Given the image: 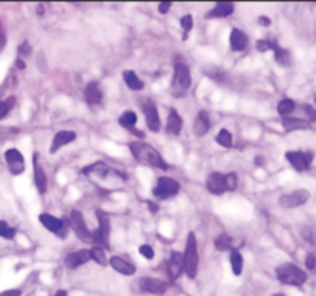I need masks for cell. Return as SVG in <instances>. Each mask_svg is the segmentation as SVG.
<instances>
[{
  "label": "cell",
  "mask_w": 316,
  "mask_h": 296,
  "mask_svg": "<svg viewBox=\"0 0 316 296\" xmlns=\"http://www.w3.org/2000/svg\"><path fill=\"white\" fill-rule=\"evenodd\" d=\"M139 253L143 256V258H147V259H153L155 258V250L151 248V245L148 244H143L139 247Z\"/></svg>",
  "instance_id": "40"
},
{
  "label": "cell",
  "mask_w": 316,
  "mask_h": 296,
  "mask_svg": "<svg viewBox=\"0 0 316 296\" xmlns=\"http://www.w3.org/2000/svg\"><path fill=\"white\" fill-rule=\"evenodd\" d=\"M305 267L307 270H315L316 268V256L313 253H309L305 256Z\"/></svg>",
  "instance_id": "42"
},
{
  "label": "cell",
  "mask_w": 316,
  "mask_h": 296,
  "mask_svg": "<svg viewBox=\"0 0 316 296\" xmlns=\"http://www.w3.org/2000/svg\"><path fill=\"white\" fill-rule=\"evenodd\" d=\"M96 216H97L99 227H97V230L93 231V244L108 248L110 247V244H108V238H110V231H111L110 218H108V214L104 213L102 210H97Z\"/></svg>",
  "instance_id": "7"
},
{
  "label": "cell",
  "mask_w": 316,
  "mask_h": 296,
  "mask_svg": "<svg viewBox=\"0 0 316 296\" xmlns=\"http://www.w3.org/2000/svg\"><path fill=\"white\" fill-rule=\"evenodd\" d=\"M138 289L142 293H150V295L160 296V295H164L168 290V282L159 279V278L143 276L138 281Z\"/></svg>",
  "instance_id": "11"
},
{
  "label": "cell",
  "mask_w": 316,
  "mask_h": 296,
  "mask_svg": "<svg viewBox=\"0 0 316 296\" xmlns=\"http://www.w3.org/2000/svg\"><path fill=\"white\" fill-rule=\"evenodd\" d=\"M110 265L114 268L117 273H121L123 276H131L136 273V265L131 264L128 259H125L122 256H111L110 258Z\"/></svg>",
  "instance_id": "23"
},
{
  "label": "cell",
  "mask_w": 316,
  "mask_h": 296,
  "mask_svg": "<svg viewBox=\"0 0 316 296\" xmlns=\"http://www.w3.org/2000/svg\"><path fill=\"white\" fill-rule=\"evenodd\" d=\"M85 101L88 105H99L102 102L104 99V93H102V88H101V84L93 80V82H88L87 87H85Z\"/></svg>",
  "instance_id": "22"
},
{
  "label": "cell",
  "mask_w": 316,
  "mask_h": 296,
  "mask_svg": "<svg viewBox=\"0 0 316 296\" xmlns=\"http://www.w3.org/2000/svg\"><path fill=\"white\" fill-rule=\"evenodd\" d=\"M227 184H228V192H234L238 187V174L231 172V173H227Z\"/></svg>",
  "instance_id": "39"
},
{
  "label": "cell",
  "mask_w": 316,
  "mask_h": 296,
  "mask_svg": "<svg viewBox=\"0 0 316 296\" xmlns=\"http://www.w3.org/2000/svg\"><path fill=\"white\" fill-rule=\"evenodd\" d=\"M276 278H278V281L284 285L301 287L307 281V273L296 264L284 262L276 267Z\"/></svg>",
  "instance_id": "2"
},
{
  "label": "cell",
  "mask_w": 316,
  "mask_h": 296,
  "mask_svg": "<svg viewBox=\"0 0 316 296\" xmlns=\"http://www.w3.org/2000/svg\"><path fill=\"white\" fill-rule=\"evenodd\" d=\"M309 199H310V193L304 190V188H299V190H295L292 193L282 194L279 197V205L282 209H296L307 204Z\"/></svg>",
  "instance_id": "14"
},
{
  "label": "cell",
  "mask_w": 316,
  "mask_h": 296,
  "mask_svg": "<svg viewBox=\"0 0 316 296\" xmlns=\"http://www.w3.org/2000/svg\"><path fill=\"white\" fill-rule=\"evenodd\" d=\"M295 108H296V104L293 99L284 97L278 104V114L281 116V118H287V116H290V113H293Z\"/></svg>",
  "instance_id": "32"
},
{
  "label": "cell",
  "mask_w": 316,
  "mask_h": 296,
  "mask_svg": "<svg viewBox=\"0 0 316 296\" xmlns=\"http://www.w3.org/2000/svg\"><path fill=\"white\" fill-rule=\"evenodd\" d=\"M205 187L211 194L214 196H221L224 193L228 192V184H227V173H221V172H211L207 176Z\"/></svg>",
  "instance_id": "13"
},
{
  "label": "cell",
  "mask_w": 316,
  "mask_h": 296,
  "mask_svg": "<svg viewBox=\"0 0 316 296\" xmlns=\"http://www.w3.org/2000/svg\"><path fill=\"white\" fill-rule=\"evenodd\" d=\"M234 13V5L231 2H216L213 10H210L204 17L205 19H225Z\"/></svg>",
  "instance_id": "21"
},
{
  "label": "cell",
  "mask_w": 316,
  "mask_h": 296,
  "mask_svg": "<svg viewBox=\"0 0 316 296\" xmlns=\"http://www.w3.org/2000/svg\"><path fill=\"white\" fill-rule=\"evenodd\" d=\"M273 296H285V295H282V293H275Z\"/></svg>",
  "instance_id": "52"
},
{
  "label": "cell",
  "mask_w": 316,
  "mask_h": 296,
  "mask_svg": "<svg viewBox=\"0 0 316 296\" xmlns=\"http://www.w3.org/2000/svg\"><path fill=\"white\" fill-rule=\"evenodd\" d=\"M5 160H6L8 170H10L11 174L19 176V174H22L25 172V159H23V156H22V153L19 150H16V148L6 150Z\"/></svg>",
  "instance_id": "16"
},
{
  "label": "cell",
  "mask_w": 316,
  "mask_h": 296,
  "mask_svg": "<svg viewBox=\"0 0 316 296\" xmlns=\"http://www.w3.org/2000/svg\"><path fill=\"white\" fill-rule=\"evenodd\" d=\"M315 101H316V94H315Z\"/></svg>",
  "instance_id": "53"
},
{
  "label": "cell",
  "mask_w": 316,
  "mask_h": 296,
  "mask_svg": "<svg viewBox=\"0 0 316 296\" xmlns=\"http://www.w3.org/2000/svg\"><path fill=\"white\" fill-rule=\"evenodd\" d=\"M70 226L74 230V233L79 236L80 241L85 242H93V231L87 227L84 214L79 210H71L70 213Z\"/></svg>",
  "instance_id": "9"
},
{
  "label": "cell",
  "mask_w": 316,
  "mask_h": 296,
  "mask_svg": "<svg viewBox=\"0 0 316 296\" xmlns=\"http://www.w3.org/2000/svg\"><path fill=\"white\" fill-rule=\"evenodd\" d=\"M30 51H31V48H30L28 42H23V43L20 45V48H19V52H20L22 56H28Z\"/></svg>",
  "instance_id": "45"
},
{
  "label": "cell",
  "mask_w": 316,
  "mask_h": 296,
  "mask_svg": "<svg viewBox=\"0 0 316 296\" xmlns=\"http://www.w3.org/2000/svg\"><path fill=\"white\" fill-rule=\"evenodd\" d=\"M16 236V228L8 226V222L5 221H0V238H5V239H14Z\"/></svg>",
  "instance_id": "38"
},
{
  "label": "cell",
  "mask_w": 316,
  "mask_h": 296,
  "mask_svg": "<svg viewBox=\"0 0 316 296\" xmlns=\"http://www.w3.org/2000/svg\"><path fill=\"white\" fill-rule=\"evenodd\" d=\"M136 123H138V114L134 113V111H131V110L123 111L122 116L119 118V125H121L122 128L128 130V131H131V133H136L139 138H142L143 134L136 130Z\"/></svg>",
  "instance_id": "25"
},
{
  "label": "cell",
  "mask_w": 316,
  "mask_h": 296,
  "mask_svg": "<svg viewBox=\"0 0 316 296\" xmlns=\"http://www.w3.org/2000/svg\"><path fill=\"white\" fill-rule=\"evenodd\" d=\"M170 8H171V2H168V0H165V2H160V3H159L158 10H159V13H160V14H167Z\"/></svg>",
  "instance_id": "43"
},
{
  "label": "cell",
  "mask_w": 316,
  "mask_h": 296,
  "mask_svg": "<svg viewBox=\"0 0 316 296\" xmlns=\"http://www.w3.org/2000/svg\"><path fill=\"white\" fill-rule=\"evenodd\" d=\"M76 139H77V134H76L74 131H71V130L57 131L56 134H54V138H53L51 147H50V153H51V155L57 153V151H59L62 147H65V145H68V143L74 142Z\"/></svg>",
  "instance_id": "18"
},
{
  "label": "cell",
  "mask_w": 316,
  "mask_h": 296,
  "mask_svg": "<svg viewBox=\"0 0 316 296\" xmlns=\"http://www.w3.org/2000/svg\"><path fill=\"white\" fill-rule=\"evenodd\" d=\"M216 143H219L224 148H231L233 145V136L228 130L222 128L218 134H216Z\"/></svg>",
  "instance_id": "34"
},
{
  "label": "cell",
  "mask_w": 316,
  "mask_h": 296,
  "mask_svg": "<svg viewBox=\"0 0 316 296\" xmlns=\"http://www.w3.org/2000/svg\"><path fill=\"white\" fill-rule=\"evenodd\" d=\"M248 47V37L246 33H242L239 28H233L230 33V48L231 51L241 52Z\"/></svg>",
  "instance_id": "24"
},
{
  "label": "cell",
  "mask_w": 316,
  "mask_h": 296,
  "mask_svg": "<svg viewBox=\"0 0 316 296\" xmlns=\"http://www.w3.org/2000/svg\"><path fill=\"white\" fill-rule=\"evenodd\" d=\"M259 23L263 25V26H270L272 20H270L268 17H265V16H261V17H259Z\"/></svg>",
  "instance_id": "46"
},
{
  "label": "cell",
  "mask_w": 316,
  "mask_h": 296,
  "mask_svg": "<svg viewBox=\"0 0 316 296\" xmlns=\"http://www.w3.org/2000/svg\"><path fill=\"white\" fill-rule=\"evenodd\" d=\"M190 85H192V76H190L188 67L184 62H176L173 79H171V85H170V93L175 97H184L188 93Z\"/></svg>",
  "instance_id": "3"
},
{
  "label": "cell",
  "mask_w": 316,
  "mask_h": 296,
  "mask_svg": "<svg viewBox=\"0 0 316 296\" xmlns=\"http://www.w3.org/2000/svg\"><path fill=\"white\" fill-rule=\"evenodd\" d=\"M5 43H6V39H5V34L0 31V51H2V48L5 47Z\"/></svg>",
  "instance_id": "48"
},
{
  "label": "cell",
  "mask_w": 316,
  "mask_h": 296,
  "mask_svg": "<svg viewBox=\"0 0 316 296\" xmlns=\"http://www.w3.org/2000/svg\"><path fill=\"white\" fill-rule=\"evenodd\" d=\"M33 168H34V185L40 194H45L48 190V179H47V174H45V170L42 168L39 162L37 153H34L33 156Z\"/></svg>",
  "instance_id": "17"
},
{
  "label": "cell",
  "mask_w": 316,
  "mask_h": 296,
  "mask_svg": "<svg viewBox=\"0 0 316 296\" xmlns=\"http://www.w3.org/2000/svg\"><path fill=\"white\" fill-rule=\"evenodd\" d=\"M16 67H19L20 70H25V62L22 59H17L16 60Z\"/></svg>",
  "instance_id": "49"
},
{
  "label": "cell",
  "mask_w": 316,
  "mask_h": 296,
  "mask_svg": "<svg viewBox=\"0 0 316 296\" xmlns=\"http://www.w3.org/2000/svg\"><path fill=\"white\" fill-rule=\"evenodd\" d=\"M282 127L285 131H299V130H310L312 125L309 121L287 116V118H282Z\"/></svg>",
  "instance_id": "26"
},
{
  "label": "cell",
  "mask_w": 316,
  "mask_h": 296,
  "mask_svg": "<svg viewBox=\"0 0 316 296\" xmlns=\"http://www.w3.org/2000/svg\"><path fill=\"white\" fill-rule=\"evenodd\" d=\"M14 104H16V97H14V96L8 97L6 101H0V119L6 118V114L11 111V108L14 106Z\"/></svg>",
  "instance_id": "35"
},
{
  "label": "cell",
  "mask_w": 316,
  "mask_h": 296,
  "mask_svg": "<svg viewBox=\"0 0 316 296\" xmlns=\"http://www.w3.org/2000/svg\"><path fill=\"white\" fill-rule=\"evenodd\" d=\"M214 247H216V250H219V252H227V250H230L233 247L231 236L222 233V235H219L218 238L214 239Z\"/></svg>",
  "instance_id": "33"
},
{
  "label": "cell",
  "mask_w": 316,
  "mask_h": 296,
  "mask_svg": "<svg viewBox=\"0 0 316 296\" xmlns=\"http://www.w3.org/2000/svg\"><path fill=\"white\" fill-rule=\"evenodd\" d=\"M263 160H264L263 157H255V165H256V167H263V165H264Z\"/></svg>",
  "instance_id": "50"
},
{
  "label": "cell",
  "mask_w": 316,
  "mask_h": 296,
  "mask_svg": "<svg viewBox=\"0 0 316 296\" xmlns=\"http://www.w3.org/2000/svg\"><path fill=\"white\" fill-rule=\"evenodd\" d=\"M140 108H142L143 116H145L148 130L153 131V133H159V130H160V118H159V113H158V108H156V104L153 102L151 99H142Z\"/></svg>",
  "instance_id": "10"
},
{
  "label": "cell",
  "mask_w": 316,
  "mask_h": 296,
  "mask_svg": "<svg viewBox=\"0 0 316 296\" xmlns=\"http://www.w3.org/2000/svg\"><path fill=\"white\" fill-rule=\"evenodd\" d=\"M82 174L88 177H94L96 181H108V179H119V181H126V176L122 172H117L114 168H110L104 162H94L82 170Z\"/></svg>",
  "instance_id": "5"
},
{
  "label": "cell",
  "mask_w": 316,
  "mask_h": 296,
  "mask_svg": "<svg viewBox=\"0 0 316 296\" xmlns=\"http://www.w3.org/2000/svg\"><path fill=\"white\" fill-rule=\"evenodd\" d=\"M22 295V290L19 289H11V290H5L0 293V296H20Z\"/></svg>",
  "instance_id": "44"
},
{
  "label": "cell",
  "mask_w": 316,
  "mask_h": 296,
  "mask_svg": "<svg viewBox=\"0 0 316 296\" xmlns=\"http://www.w3.org/2000/svg\"><path fill=\"white\" fill-rule=\"evenodd\" d=\"M210 128H211L210 113L205 111V110L199 111V113H197V116H196L194 122H193V131H194V134H196L197 138H202V136H205V134L210 131Z\"/></svg>",
  "instance_id": "20"
},
{
  "label": "cell",
  "mask_w": 316,
  "mask_h": 296,
  "mask_svg": "<svg viewBox=\"0 0 316 296\" xmlns=\"http://www.w3.org/2000/svg\"><path fill=\"white\" fill-rule=\"evenodd\" d=\"M89 255H91V261H94L99 265L105 267L110 264V259H106V255H105V248L101 245H94L89 250Z\"/></svg>",
  "instance_id": "31"
},
{
  "label": "cell",
  "mask_w": 316,
  "mask_h": 296,
  "mask_svg": "<svg viewBox=\"0 0 316 296\" xmlns=\"http://www.w3.org/2000/svg\"><path fill=\"white\" fill-rule=\"evenodd\" d=\"M54 296H68V293H67L65 290H57Z\"/></svg>",
  "instance_id": "51"
},
{
  "label": "cell",
  "mask_w": 316,
  "mask_h": 296,
  "mask_svg": "<svg viewBox=\"0 0 316 296\" xmlns=\"http://www.w3.org/2000/svg\"><path fill=\"white\" fill-rule=\"evenodd\" d=\"M302 110L305 111L307 118H309V122H316V110L310 105H302Z\"/></svg>",
  "instance_id": "41"
},
{
  "label": "cell",
  "mask_w": 316,
  "mask_h": 296,
  "mask_svg": "<svg viewBox=\"0 0 316 296\" xmlns=\"http://www.w3.org/2000/svg\"><path fill=\"white\" fill-rule=\"evenodd\" d=\"M91 261V255H89V250H77V252H73L65 256V265L70 268V270H76V268L85 265L87 262Z\"/></svg>",
  "instance_id": "19"
},
{
  "label": "cell",
  "mask_w": 316,
  "mask_h": 296,
  "mask_svg": "<svg viewBox=\"0 0 316 296\" xmlns=\"http://www.w3.org/2000/svg\"><path fill=\"white\" fill-rule=\"evenodd\" d=\"M276 45H278V43H276L273 39H261V40L256 42V48H258V51H261V52H267V51H270V50L273 51Z\"/></svg>",
  "instance_id": "37"
},
{
  "label": "cell",
  "mask_w": 316,
  "mask_h": 296,
  "mask_svg": "<svg viewBox=\"0 0 316 296\" xmlns=\"http://www.w3.org/2000/svg\"><path fill=\"white\" fill-rule=\"evenodd\" d=\"M275 60H276V64L279 67H290L292 65V54H290V51L285 50V48H281L279 45H276L275 50Z\"/></svg>",
  "instance_id": "30"
},
{
  "label": "cell",
  "mask_w": 316,
  "mask_h": 296,
  "mask_svg": "<svg viewBox=\"0 0 316 296\" xmlns=\"http://www.w3.org/2000/svg\"><path fill=\"white\" fill-rule=\"evenodd\" d=\"M184 265H185V275L190 279H194L197 275V268H199V252H197V241L193 231H190L187 236Z\"/></svg>",
  "instance_id": "4"
},
{
  "label": "cell",
  "mask_w": 316,
  "mask_h": 296,
  "mask_svg": "<svg viewBox=\"0 0 316 296\" xmlns=\"http://www.w3.org/2000/svg\"><path fill=\"white\" fill-rule=\"evenodd\" d=\"M180 192V184L173 177L160 176L155 187H153V196L159 201H165L170 197H175Z\"/></svg>",
  "instance_id": "6"
},
{
  "label": "cell",
  "mask_w": 316,
  "mask_h": 296,
  "mask_svg": "<svg viewBox=\"0 0 316 296\" xmlns=\"http://www.w3.org/2000/svg\"><path fill=\"white\" fill-rule=\"evenodd\" d=\"M147 205H148V207H150L151 213H158V211H159V205L153 204V202H150V201H147Z\"/></svg>",
  "instance_id": "47"
},
{
  "label": "cell",
  "mask_w": 316,
  "mask_h": 296,
  "mask_svg": "<svg viewBox=\"0 0 316 296\" xmlns=\"http://www.w3.org/2000/svg\"><path fill=\"white\" fill-rule=\"evenodd\" d=\"M313 153L312 151H302V150H290L285 153L287 162L290 164L296 172H307L313 162Z\"/></svg>",
  "instance_id": "8"
},
{
  "label": "cell",
  "mask_w": 316,
  "mask_h": 296,
  "mask_svg": "<svg viewBox=\"0 0 316 296\" xmlns=\"http://www.w3.org/2000/svg\"><path fill=\"white\" fill-rule=\"evenodd\" d=\"M230 265H231L233 275L241 276L242 268H244V258H242L239 250H236V248H231V252H230Z\"/></svg>",
  "instance_id": "29"
},
{
  "label": "cell",
  "mask_w": 316,
  "mask_h": 296,
  "mask_svg": "<svg viewBox=\"0 0 316 296\" xmlns=\"http://www.w3.org/2000/svg\"><path fill=\"white\" fill-rule=\"evenodd\" d=\"M39 221L42 226L47 228L48 231L54 233V235H57L59 238L65 239L67 238V233H68V226L65 224L63 219H59L56 216H53V214H48V213H42L39 216Z\"/></svg>",
  "instance_id": "12"
},
{
  "label": "cell",
  "mask_w": 316,
  "mask_h": 296,
  "mask_svg": "<svg viewBox=\"0 0 316 296\" xmlns=\"http://www.w3.org/2000/svg\"><path fill=\"white\" fill-rule=\"evenodd\" d=\"M180 26H182V31H184L182 39L187 40L188 33L192 31V28H193V17L190 16V14H185L184 17H180Z\"/></svg>",
  "instance_id": "36"
},
{
  "label": "cell",
  "mask_w": 316,
  "mask_h": 296,
  "mask_svg": "<svg viewBox=\"0 0 316 296\" xmlns=\"http://www.w3.org/2000/svg\"><path fill=\"white\" fill-rule=\"evenodd\" d=\"M185 273V265H184V255L179 252H171L168 261H167V275L170 281H176L180 276Z\"/></svg>",
  "instance_id": "15"
},
{
  "label": "cell",
  "mask_w": 316,
  "mask_h": 296,
  "mask_svg": "<svg viewBox=\"0 0 316 296\" xmlns=\"http://www.w3.org/2000/svg\"><path fill=\"white\" fill-rule=\"evenodd\" d=\"M122 77H123V82L126 84L131 91H140L143 89V82L139 79V76L134 73L131 70H125L122 73Z\"/></svg>",
  "instance_id": "28"
},
{
  "label": "cell",
  "mask_w": 316,
  "mask_h": 296,
  "mask_svg": "<svg viewBox=\"0 0 316 296\" xmlns=\"http://www.w3.org/2000/svg\"><path fill=\"white\" fill-rule=\"evenodd\" d=\"M133 157L138 160L142 165H148L153 168H159V170H170V164H167V160L162 157L159 151L150 145V143L143 142V140H134L130 142L128 145Z\"/></svg>",
  "instance_id": "1"
},
{
  "label": "cell",
  "mask_w": 316,
  "mask_h": 296,
  "mask_svg": "<svg viewBox=\"0 0 316 296\" xmlns=\"http://www.w3.org/2000/svg\"><path fill=\"white\" fill-rule=\"evenodd\" d=\"M182 118L179 116L176 108H170L168 111V118H167V131L170 134H180V130H182Z\"/></svg>",
  "instance_id": "27"
}]
</instances>
